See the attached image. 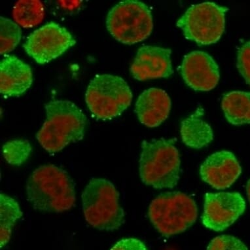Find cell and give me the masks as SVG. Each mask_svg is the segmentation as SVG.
<instances>
[{
	"label": "cell",
	"instance_id": "cell-23",
	"mask_svg": "<svg viewBox=\"0 0 250 250\" xmlns=\"http://www.w3.org/2000/svg\"><path fill=\"white\" fill-rule=\"evenodd\" d=\"M237 68L246 83L250 84V41L242 45L238 52Z\"/></svg>",
	"mask_w": 250,
	"mask_h": 250
},
{
	"label": "cell",
	"instance_id": "cell-12",
	"mask_svg": "<svg viewBox=\"0 0 250 250\" xmlns=\"http://www.w3.org/2000/svg\"><path fill=\"white\" fill-rule=\"evenodd\" d=\"M170 49L146 45L138 50L130 66V73L139 81L167 78L172 76Z\"/></svg>",
	"mask_w": 250,
	"mask_h": 250
},
{
	"label": "cell",
	"instance_id": "cell-22",
	"mask_svg": "<svg viewBox=\"0 0 250 250\" xmlns=\"http://www.w3.org/2000/svg\"><path fill=\"white\" fill-rule=\"evenodd\" d=\"M207 250H248L245 244L233 236H217L209 242Z\"/></svg>",
	"mask_w": 250,
	"mask_h": 250
},
{
	"label": "cell",
	"instance_id": "cell-13",
	"mask_svg": "<svg viewBox=\"0 0 250 250\" xmlns=\"http://www.w3.org/2000/svg\"><path fill=\"white\" fill-rule=\"evenodd\" d=\"M242 173V168L234 154L220 151L209 155L200 168L204 182L215 189L230 188Z\"/></svg>",
	"mask_w": 250,
	"mask_h": 250
},
{
	"label": "cell",
	"instance_id": "cell-17",
	"mask_svg": "<svg viewBox=\"0 0 250 250\" xmlns=\"http://www.w3.org/2000/svg\"><path fill=\"white\" fill-rule=\"evenodd\" d=\"M222 107L230 124H250V92H229L222 100Z\"/></svg>",
	"mask_w": 250,
	"mask_h": 250
},
{
	"label": "cell",
	"instance_id": "cell-7",
	"mask_svg": "<svg viewBox=\"0 0 250 250\" xmlns=\"http://www.w3.org/2000/svg\"><path fill=\"white\" fill-rule=\"evenodd\" d=\"M107 28L121 43L133 45L147 39L153 28L149 7L140 1L126 0L117 3L109 11Z\"/></svg>",
	"mask_w": 250,
	"mask_h": 250
},
{
	"label": "cell",
	"instance_id": "cell-3",
	"mask_svg": "<svg viewBox=\"0 0 250 250\" xmlns=\"http://www.w3.org/2000/svg\"><path fill=\"white\" fill-rule=\"evenodd\" d=\"M174 139L144 141L140 159L142 182L155 189H172L180 180V158Z\"/></svg>",
	"mask_w": 250,
	"mask_h": 250
},
{
	"label": "cell",
	"instance_id": "cell-20",
	"mask_svg": "<svg viewBox=\"0 0 250 250\" xmlns=\"http://www.w3.org/2000/svg\"><path fill=\"white\" fill-rule=\"evenodd\" d=\"M0 28H1V55L12 51L19 43L22 36V31L20 27L5 17L0 18Z\"/></svg>",
	"mask_w": 250,
	"mask_h": 250
},
{
	"label": "cell",
	"instance_id": "cell-25",
	"mask_svg": "<svg viewBox=\"0 0 250 250\" xmlns=\"http://www.w3.org/2000/svg\"><path fill=\"white\" fill-rule=\"evenodd\" d=\"M246 191H247L248 200H249L250 203V179L248 182L247 187H246Z\"/></svg>",
	"mask_w": 250,
	"mask_h": 250
},
{
	"label": "cell",
	"instance_id": "cell-5",
	"mask_svg": "<svg viewBox=\"0 0 250 250\" xmlns=\"http://www.w3.org/2000/svg\"><path fill=\"white\" fill-rule=\"evenodd\" d=\"M149 220L163 236L182 233L194 224L198 216L194 200L181 192L161 194L150 204Z\"/></svg>",
	"mask_w": 250,
	"mask_h": 250
},
{
	"label": "cell",
	"instance_id": "cell-4",
	"mask_svg": "<svg viewBox=\"0 0 250 250\" xmlns=\"http://www.w3.org/2000/svg\"><path fill=\"white\" fill-rule=\"evenodd\" d=\"M114 185L102 178H93L82 193L83 211L88 224L101 230H114L125 222Z\"/></svg>",
	"mask_w": 250,
	"mask_h": 250
},
{
	"label": "cell",
	"instance_id": "cell-11",
	"mask_svg": "<svg viewBox=\"0 0 250 250\" xmlns=\"http://www.w3.org/2000/svg\"><path fill=\"white\" fill-rule=\"evenodd\" d=\"M181 73L186 84L199 91L213 89L220 78L218 65L210 55L203 51H193L185 56Z\"/></svg>",
	"mask_w": 250,
	"mask_h": 250
},
{
	"label": "cell",
	"instance_id": "cell-6",
	"mask_svg": "<svg viewBox=\"0 0 250 250\" xmlns=\"http://www.w3.org/2000/svg\"><path fill=\"white\" fill-rule=\"evenodd\" d=\"M131 90L121 77L97 75L86 89L85 101L90 112L99 119H111L120 115L131 104Z\"/></svg>",
	"mask_w": 250,
	"mask_h": 250
},
{
	"label": "cell",
	"instance_id": "cell-15",
	"mask_svg": "<svg viewBox=\"0 0 250 250\" xmlns=\"http://www.w3.org/2000/svg\"><path fill=\"white\" fill-rule=\"evenodd\" d=\"M170 97L165 90L151 88L144 90L136 103L135 112L142 124L147 127H157L169 116Z\"/></svg>",
	"mask_w": 250,
	"mask_h": 250
},
{
	"label": "cell",
	"instance_id": "cell-14",
	"mask_svg": "<svg viewBox=\"0 0 250 250\" xmlns=\"http://www.w3.org/2000/svg\"><path fill=\"white\" fill-rule=\"evenodd\" d=\"M33 82L32 69L15 56H6L0 63V92L7 97L23 95Z\"/></svg>",
	"mask_w": 250,
	"mask_h": 250
},
{
	"label": "cell",
	"instance_id": "cell-1",
	"mask_svg": "<svg viewBox=\"0 0 250 250\" xmlns=\"http://www.w3.org/2000/svg\"><path fill=\"white\" fill-rule=\"evenodd\" d=\"M27 199L36 210L63 212L74 207V183L66 171L53 165L36 169L27 181Z\"/></svg>",
	"mask_w": 250,
	"mask_h": 250
},
{
	"label": "cell",
	"instance_id": "cell-8",
	"mask_svg": "<svg viewBox=\"0 0 250 250\" xmlns=\"http://www.w3.org/2000/svg\"><path fill=\"white\" fill-rule=\"evenodd\" d=\"M228 9L213 2L192 5L177 22L186 39L201 45L217 43L226 26Z\"/></svg>",
	"mask_w": 250,
	"mask_h": 250
},
{
	"label": "cell",
	"instance_id": "cell-18",
	"mask_svg": "<svg viewBox=\"0 0 250 250\" xmlns=\"http://www.w3.org/2000/svg\"><path fill=\"white\" fill-rule=\"evenodd\" d=\"M0 242L2 248L10 240L13 226L22 217V211L18 203L5 194L1 193L0 195Z\"/></svg>",
	"mask_w": 250,
	"mask_h": 250
},
{
	"label": "cell",
	"instance_id": "cell-10",
	"mask_svg": "<svg viewBox=\"0 0 250 250\" xmlns=\"http://www.w3.org/2000/svg\"><path fill=\"white\" fill-rule=\"evenodd\" d=\"M245 209L244 198L236 192L207 193L202 222L209 229L223 231L232 226Z\"/></svg>",
	"mask_w": 250,
	"mask_h": 250
},
{
	"label": "cell",
	"instance_id": "cell-2",
	"mask_svg": "<svg viewBox=\"0 0 250 250\" xmlns=\"http://www.w3.org/2000/svg\"><path fill=\"white\" fill-rule=\"evenodd\" d=\"M47 119L36 138L49 153H57L85 134L87 120L80 107L69 101H52L45 105Z\"/></svg>",
	"mask_w": 250,
	"mask_h": 250
},
{
	"label": "cell",
	"instance_id": "cell-19",
	"mask_svg": "<svg viewBox=\"0 0 250 250\" xmlns=\"http://www.w3.org/2000/svg\"><path fill=\"white\" fill-rule=\"evenodd\" d=\"M15 22L23 28H32L43 21L45 9L39 0H20L13 9Z\"/></svg>",
	"mask_w": 250,
	"mask_h": 250
},
{
	"label": "cell",
	"instance_id": "cell-16",
	"mask_svg": "<svg viewBox=\"0 0 250 250\" xmlns=\"http://www.w3.org/2000/svg\"><path fill=\"white\" fill-rule=\"evenodd\" d=\"M204 111L197 109L195 112L184 119L181 125L183 142L188 147L199 149L210 144L213 134L210 125L203 119Z\"/></svg>",
	"mask_w": 250,
	"mask_h": 250
},
{
	"label": "cell",
	"instance_id": "cell-9",
	"mask_svg": "<svg viewBox=\"0 0 250 250\" xmlns=\"http://www.w3.org/2000/svg\"><path fill=\"white\" fill-rule=\"evenodd\" d=\"M76 43L66 28L49 22L31 34L23 47L36 62L44 64L59 57Z\"/></svg>",
	"mask_w": 250,
	"mask_h": 250
},
{
	"label": "cell",
	"instance_id": "cell-24",
	"mask_svg": "<svg viewBox=\"0 0 250 250\" xmlns=\"http://www.w3.org/2000/svg\"><path fill=\"white\" fill-rule=\"evenodd\" d=\"M111 250H148L141 240L136 238H124L117 242Z\"/></svg>",
	"mask_w": 250,
	"mask_h": 250
},
{
	"label": "cell",
	"instance_id": "cell-21",
	"mask_svg": "<svg viewBox=\"0 0 250 250\" xmlns=\"http://www.w3.org/2000/svg\"><path fill=\"white\" fill-rule=\"evenodd\" d=\"M31 151L32 147L26 140H12L3 146V157L13 165H22L28 159Z\"/></svg>",
	"mask_w": 250,
	"mask_h": 250
}]
</instances>
